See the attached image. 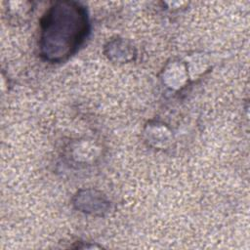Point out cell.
I'll use <instances>...</instances> for the list:
<instances>
[{"mask_svg":"<svg viewBox=\"0 0 250 250\" xmlns=\"http://www.w3.org/2000/svg\"><path fill=\"white\" fill-rule=\"evenodd\" d=\"M60 9H54L43 22L44 40H62V58L69 56L83 41L87 32V21L81 9L72 8L70 15L63 16ZM69 11V8H68Z\"/></svg>","mask_w":250,"mask_h":250,"instance_id":"obj_1","label":"cell"}]
</instances>
